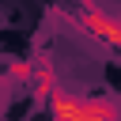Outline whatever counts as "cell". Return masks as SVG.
Listing matches in <instances>:
<instances>
[{
    "label": "cell",
    "mask_w": 121,
    "mask_h": 121,
    "mask_svg": "<svg viewBox=\"0 0 121 121\" xmlns=\"http://www.w3.org/2000/svg\"><path fill=\"white\" fill-rule=\"evenodd\" d=\"M53 121H121V106L117 102H102V98H79L68 91H49L45 95Z\"/></svg>",
    "instance_id": "obj_1"
},
{
    "label": "cell",
    "mask_w": 121,
    "mask_h": 121,
    "mask_svg": "<svg viewBox=\"0 0 121 121\" xmlns=\"http://www.w3.org/2000/svg\"><path fill=\"white\" fill-rule=\"evenodd\" d=\"M79 26H83V30H91L95 38H102L106 45H113V49L121 53V23H117L113 15H106V11L91 8V0H83V11H79Z\"/></svg>",
    "instance_id": "obj_2"
},
{
    "label": "cell",
    "mask_w": 121,
    "mask_h": 121,
    "mask_svg": "<svg viewBox=\"0 0 121 121\" xmlns=\"http://www.w3.org/2000/svg\"><path fill=\"white\" fill-rule=\"evenodd\" d=\"M4 91H8V79H0V110H4Z\"/></svg>",
    "instance_id": "obj_3"
}]
</instances>
